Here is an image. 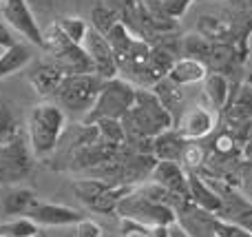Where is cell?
Instances as JSON below:
<instances>
[{
    "mask_svg": "<svg viewBox=\"0 0 252 237\" xmlns=\"http://www.w3.org/2000/svg\"><path fill=\"white\" fill-rule=\"evenodd\" d=\"M31 237H47V231H42V229H40L38 233H35V235H31Z\"/></svg>",
    "mask_w": 252,
    "mask_h": 237,
    "instance_id": "obj_37",
    "label": "cell"
},
{
    "mask_svg": "<svg viewBox=\"0 0 252 237\" xmlns=\"http://www.w3.org/2000/svg\"><path fill=\"white\" fill-rule=\"evenodd\" d=\"M2 9H4V0H0V11H2Z\"/></svg>",
    "mask_w": 252,
    "mask_h": 237,
    "instance_id": "obj_38",
    "label": "cell"
},
{
    "mask_svg": "<svg viewBox=\"0 0 252 237\" xmlns=\"http://www.w3.org/2000/svg\"><path fill=\"white\" fill-rule=\"evenodd\" d=\"M82 47H84V51H87V56L91 58L93 73H95L97 78L100 80L118 78V73H120L118 60H115V53H113V49H111L109 40H106L104 35L97 34L95 29H89Z\"/></svg>",
    "mask_w": 252,
    "mask_h": 237,
    "instance_id": "obj_6",
    "label": "cell"
},
{
    "mask_svg": "<svg viewBox=\"0 0 252 237\" xmlns=\"http://www.w3.org/2000/svg\"><path fill=\"white\" fill-rule=\"evenodd\" d=\"M215 237H252V233H248L246 229L232 224V222H226L221 217H215Z\"/></svg>",
    "mask_w": 252,
    "mask_h": 237,
    "instance_id": "obj_27",
    "label": "cell"
},
{
    "mask_svg": "<svg viewBox=\"0 0 252 237\" xmlns=\"http://www.w3.org/2000/svg\"><path fill=\"white\" fill-rule=\"evenodd\" d=\"M38 231L40 229L29 217H11L7 222H0V235L4 237H31Z\"/></svg>",
    "mask_w": 252,
    "mask_h": 237,
    "instance_id": "obj_26",
    "label": "cell"
},
{
    "mask_svg": "<svg viewBox=\"0 0 252 237\" xmlns=\"http://www.w3.org/2000/svg\"><path fill=\"white\" fill-rule=\"evenodd\" d=\"M111 182L106 180H97V177H82V180H75L73 184V193L80 202L87 208H93V204L111 189Z\"/></svg>",
    "mask_w": 252,
    "mask_h": 237,
    "instance_id": "obj_21",
    "label": "cell"
},
{
    "mask_svg": "<svg viewBox=\"0 0 252 237\" xmlns=\"http://www.w3.org/2000/svg\"><path fill=\"white\" fill-rule=\"evenodd\" d=\"M22 133H25V124L18 120L16 111L11 109V104L0 100V149L20 137Z\"/></svg>",
    "mask_w": 252,
    "mask_h": 237,
    "instance_id": "obj_22",
    "label": "cell"
},
{
    "mask_svg": "<svg viewBox=\"0 0 252 237\" xmlns=\"http://www.w3.org/2000/svg\"><path fill=\"white\" fill-rule=\"evenodd\" d=\"M135 93H137V87L120 75L113 80H104L95 104L84 115V124H93L100 120H120L122 122V118L135 104Z\"/></svg>",
    "mask_w": 252,
    "mask_h": 237,
    "instance_id": "obj_2",
    "label": "cell"
},
{
    "mask_svg": "<svg viewBox=\"0 0 252 237\" xmlns=\"http://www.w3.org/2000/svg\"><path fill=\"white\" fill-rule=\"evenodd\" d=\"M151 182L164 186L166 191H170L173 195L190 202V191H188V171L177 162H159L153 167Z\"/></svg>",
    "mask_w": 252,
    "mask_h": 237,
    "instance_id": "obj_10",
    "label": "cell"
},
{
    "mask_svg": "<svg viewBox=\"0 0 252 237\" xmlns=\"http://www.w3.org/2000/svg\"><path fill=\"white\" fill-rule=\"evenodd\" d=\"M215 122H217V120H215L213 109L197 104V106H192V109L184 111L182 118L175 124V129H177L186 140L192 142V140H201V137H206L208 133H213Z\"/></svg>",
    "mask_w": 252,
    "mask_h": 237,
    "instance_id": "obj_9",
    "label": "cell"
},
{
    "mask_svg": "<svg viewBox=\"0 0 252 237\" xmlns=\"http://www.w3.org/2000/svg\"><path fill=\"white\" fill-rule=\"evenodd\" d=\"M204 96L208 100L210 109L217 111L219 115L226 113L228 104L235 100V91L230 87V80L221 73H213V71H208V75L204 78Z\"/></svg>",
    "mask_w": 252,
    "mask_h": 237,
    "instance_id": "obj_13",
    "label": "cell"
},
{
    "mask_svg": "<svg viewBox=\"0 0 252 237\" xmlns=\"http://www.w3.org/2000/svg\"><path fill=\"white\" fill-rule=\"evenodd\" d=\"M29 58H31V51L20 42L9 47L7 51H2L0 53V80L7 78V75H13L16 71H20L22 67L29 62Z\"/></svg>",
    "mask_w": 252,
    "mask_h": 237,
    "instance_id": "obj_23",
    "label": "cell"
},
{
    "mask_svg": "<svg viewBox=\"0 0 252 237\" xmlns=\"http://www.w3.org/2000/svg\"><path fill=\"white\" fill-rule=\"evenodd\" d=\"M186 137L177 131V129H168V131L159 133V135L153 140V158L159 160V162H177L182 164L184 151L188 146Z\"/></svg>",
    "mask_w": 252,
    "mask_h": 237,
    "instance_id": "obj_14",
    "label": "cell"
},
{
    "mask_svg": "<svg viewBox=\"0 0 252 237\" xmlns=\"http://www.w3.org/2000/svg\"><path fill=\"white\" fill-rule=\"evenodd\" d=\"M226 193L228 195L221 198V211H219L217 217H221V220H226V222H232V224L241 226V229H246L248 233H252V204L246 202L244 198L235 195L228 189H226Z\"/></svg>",
    "mask_w": 252,
    "mask_h": 237,
    "instance_id": "obj_18",
    "label": "cell"
},
{
    "mask_svg": "<svg viewBox=\"0 0 252 237\" xmlns=\"http://www.w3.org/2000/svg\"><path fill=\"white\" fill-rule=\"evenodd\" d=\"M62 80H64V73H62V69L53 60L38 62V65H33L29 71V84L33 87V91L38 93L42 100L56 98Z\"/></svg>",
    "mask_w": 252,
    "mask_h": 237,
    "instance_id": "obj_11",
    "label": "cell"
},
{
    "mask_svg": "<svg viewBox=\"0 0 252 237\" xmlns=\"http://www.w3.org/2000/svg\"><path fill=\"white\" fill-rule=\"evenodd\" d=\"M27 217L38 229H66V226H75L80 220H84L78 208L64 206V204L42 202V200H40V204Z\"/></svg>",
    "mask_w": 252,
    "mask_h": 237,
    "instance_id": "obj_8",
    "label": "cell"
},
{
    "mask_svg": "<svg viewBox=\"0 0 252 237\" xmlns=\"http://www.w3.org/2000/svg\"><path fill=\"white\" fill-rule=\"evenodd\" d=\"M33 151L27 140V131L0 149V189L18 186L33 171Z\"/></svg>",
    "mask_w": 252,
    "mask_h": 237,
    "instance_id": "obj_5",
    "label": "cell"
},
{
    "mask_svg": "<svg viewBox=\"0 0 252 237\" xmlns=\"http://www.w3.org/2000/svg\"><path fill=\"white\" fill-rule=\"evenodd\" d=\"M118 22H120V16H118V11H115L113 7H109V4H97V7H93V11H91V29H95L97 34L106 35L115 25H118Z\"/></svg>",
    "mask_w": 252,
    "mask_h": 237,
    "instance_id": "obj_25",
    "label": "cell"
},
{
    "mask_svg": "<svg viewBox=\"0 0 252 237\" xmlns=\"http://www.w3.org/2000/svg\"><path fill=\"white\" fill-rule=\"evenodd\" d=\"M188 191H190V202L197 208H201L206 213H213V215H219V211H221L219 193L192 171H188Z\"/></svg>",
    "mask_w": 252,
    "mask_h": 237,
    "instance_id": "obj_17",
    "label": "cell"
},
{
    "mask_svg": "<svg viewBox=\"0 0 252 237\" xmlns=\"http://www.w3.org/2000/svg\"><path fill=\"white\" fill-rule=\"evenodd\" d=\"M244 155H246L248 160H252V133H250L248 140L244 142Z\"/></svg>",
    "mask_w": 252,
    "mask_h": 237,
    "instance_id": "obj_36",
    "label": "cell"
},
{
    "mask_svg": "<svg viewBox=\"0 0 252 237\" xmlns=\"http://www.w3.org/2000/svg\"><path fill=\"white\" fill-rule=\"evenodd\" d=\"M0 237H4V235H0Z\"/></svg>",
    "mask_w": 252,
    "mask_h": 237,
    "instance_id": "obj_39",
    "label": "cell"
},
{
    "mask_svg": "<svg viewBox=\"0 0 252 237\" xmlns=\"http://www.w3.org/2000/svg\"><path fill=\"white\" fill-rule=\"evenodd\" d=\"M208 75V67L204 62L195 60V58H177L170 67L166 78L173 80L175 84L184 87V84H195V82H204V78Z\"/></svg>",
    "mask_w": 252,
    "mask_h": 237,
    "instance_id": "obj_19",
    "label": "cell"
},
{
    "mask_svg": "<svg viewBox=\"0 0 252 237\" xmlns=\"http://www.w3.org/2000/svg\"><path fill=\"white\" fill-rule=\"evenodd\" d=\"M153 93L157 96V100L164 104V109L168 111L170 115H173V120H175V124H177V120L182 118V104H184V93H182V87L179 84H175L173 80H168V78H164V80H159V82L155 84V87L151 89Z\"/></svg>",
    "mask_w": 252,
    "mask_h": 237,
    "instance_id": "obj_20",
    "label": "cell"
},
{
    "mask_svg": "<svg viewBox=\"0 0 252 237\" xmlns=\"http://www.w3.org/2000/svg\"><path fill=\"white\" fill-rule=\"evenodd\" d=\"M51 60L56 62L58 67L62 69L64 75H80V73H93V65H91V58L87 56L84 47L80 44H66L62 51L53 53Z\"/></svg>",
    "mask_w": 252,
    "mask_h": 237,
    "instance_id": "obj_16",
    "label": "cell"
},
{
    "mask_svg": "<svg viewBox=\"0 0 252 237\" xmlns=\"http://www.w3.org/2000/svg\"><path fill=\"white\" fill-rule=\"evenodd\" d=\"M197 34L213 44H223V42L237 44L235 25H232L230 18H223V16H213V13L199 16V20H197Z\"/></svg>",
    "mask_w": 252,
    "mask_h": 237,
    "instance_id": "obj_15",
    "label": "cell"
},
{
    "mask_svg": "<svg viewBox=\"0 0 252 237\" xmlns=\"http://www.w3.org/2000/svg\"><path fill=\"white\" fill-rule=\"evenodd\" d=\"M102 82L95 73H80V75H64L60 89L56 93V104L60 106L64 113L73 115H87L91 106L95 104L97 96H100Z\"/></svg>",
    "mask_w": 252,
    "mask_h": 237,
    "instance_id": "obj_4",
    "label": "cell"
},
{
    "mask_svg": "<svg viewBox=\"0 0 252 237\" xmlns=\"http://www.w3.org/2000/svg\"><path fill=\"white\" fill-rule=\"evenodd\" d=\"M56 22H58V27L64 31V35L71 40V42L82 47L84 38H87L89 29H91V25H89L84 18H80V16H62V18H58Z\"/></svg>",
    "mask_w": 252,
    "mask_h": 237,
    "instance_id": "obj_24",
    "label": "cell"
},
{
    "mask_svg": "<svg viewBox=\"0 0 252 237\" xmlns=\"http://www.w3.org/2000/svg\"><path fill=\"white\" fill-rule=\"evenodd\" d=\"M33 13H49L53 7H58L60 0H27Z\"/></svg>",
    "mask_w": 252,
    "mask_h": 237,
    "instance_id": "obj_32",
    "label": "cell"
},
{
    "mask_svg": "<svg viewBox=\"0 0 252 237\" xmlns=\"http://www.w3.org/2000/svg\"><path fill=\"white\" fill-rule=\"evenodd\" d=\"M168 237H190V235H188L186 231L179 226V222H175V224L168 226Z\"/></svg>",
    "mask_w": 252,
    "mask_h": 237,
    "instance_id": "obj_35",
    "label": "cell"
},
{
    "mask_svg": "<svg viewBox=\"0 0 252 237\" xmlns=\"http://www.w3.org/2000/svg\"><path fill=\"white\" fill-rule=\"evenodd\" d=\"M2 16L7 25H11L20 35H25L31 44L42 47V29H40L35 13L31 11L27 0H4Z\"/></svg>",
    "mask_w": 252,
    "mask_h": 237,
    "instance_id": "obj_7",
    "label": "cell"
},
{
    "mask_svg": "<svg viewBox=\"0 0 252 237\" xmlns=\"http://www.w3.org/2000/svg\"><path fill=\"white\" fill-rule=\"evenodd\" d=\"M215 151L221 155H232L239 151V142H237L230 133H221V135L217 137V142H215Z\"/></svg>",
    "mask_w": 252,
    "mask_h": 237,
    "instance_id": "obj_31",
    "label": "cell"
},
{
    "mask_svg": "<svg viewBox=\"0 0 252 237\" xmlns=\"http://www.w3.org/2000/svg\"><path fill=\"white\" fill-rule=\"evenodd\" d=\"M73 233L75 237H102V229H100V224H95L93 220H80L78 224L73 226Z\"/></svg>",
    "mask_w": 252,
    "mask_h": 237,
    "instance_id": "obj_30",
    "label": "cell"
},
{
    "mask_svg": "<svg viewBox=\"0 0 252 237\" xmlns=\"http://www.w3.org/2000/svg\"><path fill=\"white\" fill-rule=\"evenodd\" d=\"M201 162H204V151H201L197 144L188 142L186 151H184V158H182V167L186 169V171H195Z\"/></svg>",
    "mask_w": 252,
    "mask_h": 237,
    "instance_id": "obj_29",
    "label": "cell"
},
{
    "mask_svg": "<svg viewBox=\"0 0 252 237\" xmlns=\"http://www.w3.org/2000/svg\"><path fill=\"white\" fill-rule=\"evenodd\" d=\"M122 231H124V237H146V229L144 226H137L126 220H122Z\"/></svg>",
    "mask_w": 252,
    "mask_h": 237,
    "instance_id": "obj_33",
    "label": "cell"
},
{
    "mask_svg": "<svg viewBox=\"0 0 252 237\" xmlns=\"http://www.w3.org/2000/svg\"><path fill=\"white\" fill-rule=\"evenodd\" d=\"M40 204V198L35 191L27 186H9L0 200V208L9 217H27Z\"/></svg>",
    "mask_w": 252,
    "mask_h": 237,
    "instance_id": "obj_12",
    "label": "cell"
},
{
    "mask_svg": "<svg viewBox=\"0 0 252 237\" xmlns=\"http://www.w3.org/2000/svg\"><path fill=\"white\" fill-rule=\"evenodd\" d=\"M115 215L120 220L144 226V229H161V226H170L177 222V215H175L173 208L161 206V204L144 198L137 189H133L128 195H124L120 200Z\"/></svg>",
    "mask_w": 252,
    "mask_h": 237,
    "instance_id": "obj_3",
    "label": "cell"
},
{
    "mask_svg": "<svg viewBox=\"0 0 252 237\" xmlns=\"http://www.w3.org/2000/svg\"><path fill=\"white\" fill-rule=\"evenodd\" d=\"M66 127V113L56 102H40L31 109L25 131L35 158H49L60 144Z\"/></svg>",
    "mask_w": 252,
    "mask_h": 237,
    "instance_id": "obj_1",
    "label": "cell"
},
{
    "mask_svg": "<svg viewBox=\"0 0 252 237\" xmlns=\"http://www.w3.org/2000/svg\"><path fill=\"white\" fill-rule=\"evenodd\" d=\"M192 2H195V0H159V7L170 20L177 22L179 18L188 11V7H190Z\"/></svg>",
    "mask_w": 252,
    "mask_h": 237,
    "instance_id": "obj_28",
    "label": "cell"
},
{
    "mask_svg": "<svg viewBox=\"0 0 252 237\" xmlns=\"http://www.w3.org/2000/svg\"><path fill=\"white\" fill-rule=\"evenodd\" d=\"M47 237H75L73 226H66V229H49Z\"/></svg>",
    "mask_w": 252,
    "mask_h": 237,
    "instance_id": "obj_34",
    "label": "cell"
}]
</instances>
